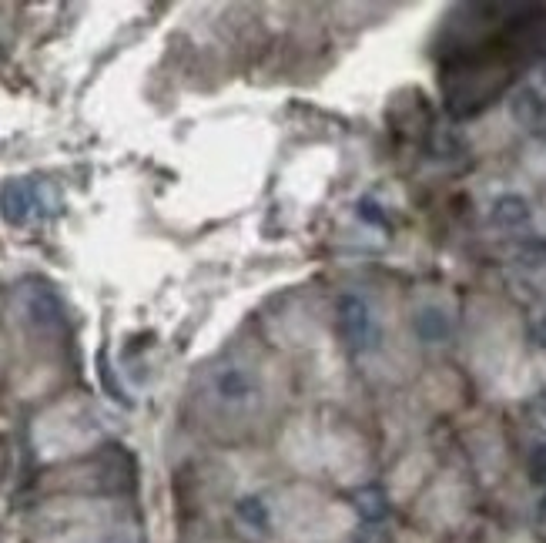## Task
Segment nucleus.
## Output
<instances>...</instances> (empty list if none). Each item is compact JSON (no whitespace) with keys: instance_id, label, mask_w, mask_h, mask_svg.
Returning a JSON list of instances; mask_svg holds the SVG:
<instances>
[{"instance_id":"nucleus-1","label":"nucleus","mask_w":546,"mask_h":543,"mask_svg":"<svg viewBox=\"0 0 546 543\" xmlns=\"http://www.w3.org/2000/svg\"><path fill=\"white\" fill-rule=\"evenodd\" d=\"M335 312H339V332L346 336V342L352 349L359 352H369L379 346V319L376 312H372V306L366 299H359V295H342L339 306H335Z\"/></svg>"},{"instance_id":"nucleus-2","label":"nucleus","mask_w":546,"mask_h":543,"mask_svg":"<svg viewBox=\"0 0 546 543\" xmlns=\"http://www.w3.org/2000/svg\"><path fill=\"white\" fill-rule=\"evenodd\" d=\"M41 195L44 185L27 178H11L0 185V218L7 225H27L31 218L41 212Z\"/></svg>"},{"instance_id":"nucleus-3","label":"nucleus","mask_w":546,"mask_h":543,"mask_svg":"<svg viewBox=\"0 0 546 543\" xmlns=\"http://www.w3.org/2000/svg\"><path fill=\"white\" fill-rule=\"evenodd\" d=\"M24 312L37 329H61L64 326V299L51 282H27Z\"/></svg>"},{"instance_id":"nucleus-4","label":"nucleus","mask_w":546,"mask_h":543,"mask_svg":"<svg viewBox=\"0 0 546 543\" xmlns=\"http://www.w3.org/2000/svg\"><path fill=\"white\" fill-rule=\"evenodd\" d=\"M215 393L222 403H248L255 393H258V386H255V376L248 373V369L242 366H225V369H218L215 373Z\"/></svg>"},{"instance_id":"nucleus-5","label":"nucleus","mask_w":546,"mask_h":543,"mask_svg":"<svg viewBox=\"0 0 546 543\" xmlns=\"http://www.w3.org/2000/svg\"><path fill=\"white\" fill-rule=\"evenodd\" d=\"M413 326H416V336L423 339V342H446L449 332H453V322H449V316L439 306L419 309L416 319H413Z\"/></svg>"},{"instance_id":"nucleus-6","label":"nucleus","mask_w":546,"mask_h":543,"mask_svg":"<svg viewBox=\"0 0 546 543\" xmlns=\"http://www.w3.org/2000/svg\"><path fill=\"white\" fill-rule=\"evenodd\" d=\"M235 517L255 533H265L272 527V510H268V503L262 497H242L235 503Z\"/></svg>"},{"instance_id":"nucleus-7","label":"nucleus","mask_w":546,"mask_h":543,"mask_svg":"<svg viewBox=\"0 0 546 543\" xmlns=\"http://www.w3.org/2000/svg\"><path fill=\"white\" fill-rule=\"evenodd\" d=\"M526 218H530V205H526V198H520V195L496 198V205H493V222L496 225L516 228V225H523Z\"/></svg>"},{"instance_id":"nucleus-8","label":"nucleus","mask_w":546,"mask_h":543,"mask_svg":"<svg viewBox=\"0 0 546 543\" xmlns=\"http://www.w3.org/2000/svg\"><path fill=\"white\" fill-rule=\"evenodd\" d=\"M356 510H359V517L366 520V523H376L382 520L389 513V500H386V493H382L379 487H366V490H359L356 493Z\"/></svg>"},{"instance_id":"nucleus-9","label":"nucleus","mask_w":546,"mask_h":543,"mask_svg":"<svg viewBox=\"0 0 546 543\" xmlns=\"http://www.w3.org/2000/svg\"><path fill=\"white\" fill-rule=\"evenodd\" d=\"M356 212H359L362 222H369V225H386V215H382L379 202H372V198H362Z\"/></svg>"},{"instance_id":"nucleus-10","label":"nucleus","mask_w":546,"mask_h":543,"mask_svg":"<svg viewBox=\"0 0 546 543\" xmlns=\"http://www.w3.org/2000/svg\"><path fill=\"white\" fill-rule=\"evenodd\" d=\"M530 476H533L536 483H546V443L533 446V453H530Z\"/></svg>"},{"instance_id":"nucleus-11","label":"nucleus","mask_w":546,"mask_h":543,"mask_svg":"<svg viewBox=\"0 0 546 543\" xmlns=\"http://www.w3.org/2000/svg\"><path fill=\"white\" fill-rule=\"evenodd\" d=\"M533 339L540 342V346H546V319H540V322L533 326Z\"/></svg>"},{"instance_id":"nucleus-12","label":"nucleus","mask_w":546,"mask_h":543,"mask_svg":"<svg viewBox=\"0 0 546 543\" xmlns=\"http://www.w3.org/2000/svg\"><path fill=\"white\" fill-rule=\"evenodd\" d=\"M540 520H543V523H546V497H543V500H540Z\"/></svg>"},{"instance_id":"nucleus-13","label":"nucleus","mask_w":546,"mask_h":543,"mask_svg":"<svg viewBox=\"0 0 546 543\" xmlns=\"http://www.w3.org/2000/svg\"><path fill=\"white\" fill-rule=\"evenodd\" d=\"M108 543H128V540H124V537H108Z\"/></svg>"}]
</instances>
